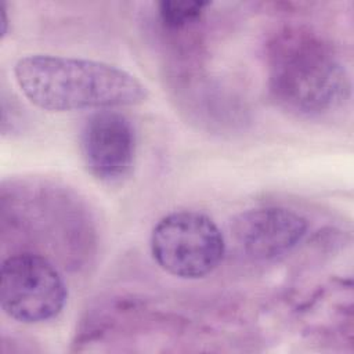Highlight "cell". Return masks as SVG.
Listing matches in <instances>:
<instances>
[{
  "instance_id": "cell-1",
  "label": "cell",
  "mask_w": 354,
  "mask_h": 354,
  "mask_svg": "<svg viewBox=\"0 0 354 354\" xmlns=\"http://www.w3.org/2000/svg\"><path fill=\"white\" fill-rule=\"evenodd\" d=\"M266 62L268 93L289 113L319 118L350 97V75L342 58L307 28L289 26L275 33L267 44Z\"/></svg>"
},
{
  "instance_id": "cell-3",
  "label": "cell",
  "mask_w": 354,
  "mask_h": 354,
  "mask_svg": "<svg viewBox=\"0 0 354 354\" xmlns=\"http://www.w3.org/2000/svg\"><path fill=\"white\" fill-rule=\"evenodd\" d=\"M151 253L167 274L199 279L212 274L225 254V239L207 214L178 210L163 216L152 228Z\"/></svg>"
},
{
  "instance_id": "cell-4",
  "label": "cell",
  "mask_w": 354,
  "mask_h": 354,
  "mask_svg": "<svg viewBox=\"0 0 354 354\" xmlns=\"http://www.w3.org/2000/svg\"><path fill=\"white\" fill-rule=\"evenodd\" d=\"M68 300L59 270L43 254L18 252L0 267V306L7 317L22 324L57 318Z\"/></svg>"
},
{
  "instance_id": "cell-2",
  "label": "cell",
  "mask_w": 354,
  "mask_h": 354,
  "mask_svg": "<svg viewBox=\"0 0 354 354\" xmlns=\"http://www.w3.org/2000/svg\"><path fill=\"white\" fill-rule=\"evenodd\" d=\"M22 94L50 112L130 106L148 98V88L116 65L75 57L29 54L14 66Z\"/></svg>"
},
{
  "instance_id": "cell-6",
  "label": "cell",
  "mask_w": 354,
  "mask_h": 354,
  "mask_svg": "<svg viewBox=\"0 0 354 354\" xmlns=\"http://www.w3.org/2000/svg\"><path fill=\"white\" fill-rule=\"evenodd\" d=\"M308 221L282 206H261L241 212L231 223L239 250L254 261H274L290 253L307 235Z\"/></svg>"
},
{
  "instance_id": "cell-7",
  "label": "cell",
  "mask_w": 354,
  "mask_h": 354,
  "mask_svg": "<svg viewBox=\"0 0 354 354\" xmlns=\"http://www.w3.org/2000/svg\"><path fill=\"white\" fill-rule=\"evenodd\" d=\"M210 6L202 0H163L158 3V15L169 30H183L199 22Z\"/></svg>"
},
{
  "instance_id": "cell-5",
  "label": "cell",
  "mask_w": 354,
  "mask_h": 354,
  "mask_svg": "<svg viewBox=\"0 0 354 354\" xmlns=\"http://www.w3.org/2000/svg\"><path fill=\"white\" fill-rule=\"evenodd\" d=\"M80 153L87 171L100 183H123L133 171L137 134L131 120L111 109L91 113L82 126Z\"/></svg>"
}]
</instances>
